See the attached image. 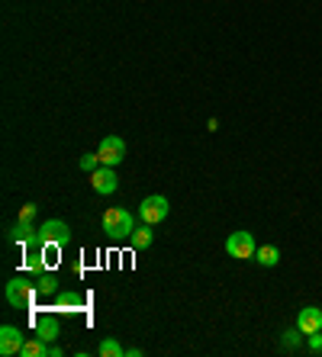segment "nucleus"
I'll list each match as a JSON object with an SVG mask.
<instances>
[{
  "instance_id": "nucleus-7",
  "label": "nucleus",
  "mask_w": 322,
  "mask_h": 357,
  "mask_svg": "<svg viewBox=\"0 0 322 357\" xmlns=\"http://www.w3.org/2000/svg\"><path fill=\"white\" fill-rule=\"evenodd\" d=\"M91 187L100 193V197H110V193H116V187H119L116 171H113V167H107V165H100L97 171H91Z\"/></svg>"
},
{
  "instance_id": "nucleus-2",
  "label": "nucleus",
  "mask_w": 322,
  "mask_h": 357,
  "mask_svg": "<svg viewBox=\"0 0 322 357\" xmlns=\"http://www.w3.org/2000/svg\"><path fill=\"white\" fill-rule=\"evenodd\" d=\"M36 296H39V290H36V280H33V277L20 274V277H13V280L7 283V303L13 309H26Z\"/></svg>"
},
{
  "instance_id": "nucleus-16",
  "label": "nucleus",
  "mask_w": 322,
  "mask_h": 357,
  "mask_svg": "<svg viewBox=\"0 0 322 357\" xmlns=\"http://www.w3.org/2000/svg\"><path fill=\"white\" fill-rule=\"evenodd\" d=\"M254 261L261 267H277V261H280V251L274 248V245H261V248L254 251Z\"/></svg>"
},
{
  "instance_id": "nucleus-14",
  "label": "nucleus",
  "mask_w": 322,
  "mask_h": 357,
  "mask_svg": "<svg viewBox=\"0 0 322 357\" xmlns=\"http://www.w3.org/2000/svg\"><path fill=\"white\" fill-rule=\"evenodd\" d=\"M36 232H39V229H33V222L20 219V222L13 225V232H10V241H29V245H36Z\"/></svg>"
},
{
  "instance_id": "nucleus-9",
  "label": "nucleus",
  "mask_w": 322,
  "mask_h": 357,
  "mask_svg": "<svg viewBox=\"0 0 322 357\" xmlns=\"http://www.w3.org/2000/svg\"><path fill=\"white\" fill-rule=\"evenodd\" d=\"M297 328H300L303 335H316V332H322V309H319V306H306V309H300Z\"/></svg>"
},
{
  "instance_id": "nucleus-8",
  "label": "nucleus",
  "mask_w": 322,
  "mask_h": 357,
  "mask_svg": "<svg viewBox=\"0 0 322 357\" xmlns=\"http://www.w3.org/2000/svg\"><path fill=\"white\" fill-rule=\"evenodd\" d=\"M23 344H26V335L20 332L17 325H3V328H0V354H3V357L20 354V351H23Z\"/></svg>"
},
{
  "instance_id": "nucleus-5",
  "label": "nucleus",
  "mask_w": 322,
  "mask_h": 357,
  "mask_svg": "<svg viewBox=\"0 0 322 357\" xmlns=\"http://www.w3.org/2000/svg\"><path fill=\"white\" fill-rule=\"evenodd\" d=\"M168 199L164 197H145L142 199V206H139V216H142V222H148V225H158V222H164L168 219Z\"/></svg>"
},
{
  "instance_id": "nucleus-10",
  "label": "nucleus",
  "mask_w": 322,
  "mask_h": 357,
  "mask_svg": "<svg viewBox=\"0 0 322 357\" xmlns=\"http://www.w3.org/2000/svg\"><path fill=\"white\" fill-rule=\"evenodd\" d=\"M36 290H39V296H59V277L52 274V267L36 271Z\"/></svg>"
},
{
  "instance_id": "nucleus-15",
  "label": "nucleus",
  "mask_w": 322,
  "mask_h": 357,
  "mask_svg": "<svg viewBox=\"0 0 322 357\" xmlns=\"http://www.w3.org/2000/svg\"><path fill=\"white\" fill-rule=\"evenodd\" d=\"M129 241H132V248H139V251H142V248H148V245H152V241H155L152 225H148V222H145V225H139L136 232L129 235Z\"/></svg>"
},
{
  "instance_id": "nucleus-3",
  "label": "nucleus",
  "mask_w": 322,
  "mask_h": 357,
  "mask_svg": "<svg viewBox=\"0 0 322 357\" xmlns=\"http://www.w3.org/2000/svg\"><path fill=\"white\" fill-rule=\"evenodd\" d=\"M71 238V229L61 219H45L43 225H39V232H36V245L43 248V245H59V248H65Z\"/></svg>"
},
{
  "instance_id": "nucleus-1",
  "label": "nucleus",
  "mask_w": 322,
  "mask_h": 357,
  "mask_svg": "<svg viewBox=\"0 0 322 357\" xmlns=\"http://www.w3.org/2000/svg\"><path fill=\"white\" fill-rule=\"evenodd\" d=\"M103 232H107V238H129V235L136 232V222H132V213L123 206H110L107 213H103Z\"/></svg>"
},
{
  "instance_id": "nucleus-11",
  "label": "nucleus",
  "mask_w": 322,
  "mask_h": 357,
  "mask_svg": "<svg viewBox=\"0 0 322 357\" xmlns=\"http://www.w3.org/2000/svg\"><path fill=\"white\" fill-rule=\"evenodd\" d=\"M36 335L52 344V341L59 338V319H55V316H39V319H36Z\"/></svg>"
},
{
  "instance_id": "nucleus-17",
  "label": "nucleus",
  "mask_w": 322,
  "mask_h": 357,
  "mask_svg": "<svg viewBox=\"0 0 322 357\" xmlns=\"http://www.w3.org/2000/svg\"><path fill=\"white\" fill-rule=\"evenodd\" d=\"M97 354H100V357H123L126 351H123V344H116L113 338H103L100 348H97Z\"/></svg>"
},
{
  "instance_id": "nucleus-13",
  "label": "nucleus",
  "mask_w": 322,
  "mask_h": 357,
  "mask_svg": "<svg viewBox=\"0 0 322 357\" xmlns=\"http://www.w3.org/2000/svg\"><path fill=\"white\" fill-rule=\"evenodd\" d=\"M20 357H49V341H43L39 335H36V338H26Z\"/></svg>"
},
{
  "instance_id": "nucleus-4",
  "label": "nucleus",
  "mask_w": 322,
  "mask_h": 357,
  "mask_svg": "<svg viewBox=\"0 0 322 357\" xmlns=\"http://www.w3.org/2000/svg\"><path fill=\"white\" fill-rule=\"evenodd\" d=\"M226 251H229L236 261H252L258 245H254V235L252 232H232L226 238Z\"/></svg>"
},
{
  "instance_id": "nucleus-18",
  "label": "nucleus",
  "mask_w": 322,
  "mask_h": 357,
  "mask_svg": "<svg viewBox=\"0 0 322 357\" xmlns=\"http://www.w3.org/2000/svg\"><path fill=\"white\" fill-rule=\"evenodd\" d=\"M81 167H84V171H97V167H100V155H84Z\"/></svg>"
},
{
  "instance_id": "nucleus-19",
  "label": "nucleus",
  "mask_w": 322,
  "mask_h": 357,
  "mask_svg": "<svg viewBox=\"0 0 322 357\" xmlns=\"http://www.w3.org/2000/svg\"><path fill=\"white\" fill-rule=\"evenodd\" d=\"M306 341H309V351H313V354H322V332L306 335Z\"/></svg>"
},
{
  "instance_id": "nucleus-12",
  "label": "nucleus",
  "mask_w": 322,
  "mask_h": 357,
  "mask_svg": "<svg viewBox=\"0 0 322 357\" xmlns=\"http://www.w3.org/2000/svg\"><path fill=\"white\" fill-rule=\"evenodd\" d=\"M84 306V296H81V293H59V296H55V309H61V312H77V309Z\"/></svg>"
},
{
  "instance_id": "nucleus-6",
  "label": "nucleus",
  "mask_w": 322,
  "mask_h": 357,
  "mask_svg": "<svg viewBox=\"0 0 322 357\" xmlns=\"http://www.w3.org/2000/svg\"><path fill=\"white\" fill-rule=\"evenodd\" d=\"M97 155H100V165L116 167L119 161L126 158V142L119 139V135H107V139L100 142V149H97Z\"/></svg>"
},
{
  "instance_id": "nucleus-20",
  "label": "nucleus",
  "mask_w": 322,
  "mask_h": 357,
  "mask_svg": "<svg viewBox=\"0 0 322 357\" xmlns=\"http://www.w3.org/2000/svg\"><path fill=\"white\" fill-rule=\"evenodd\" d=\"M33 216H36V203H26V206L20 209V219H26V222H33Z\"/></svg>"
}]
</instances>
